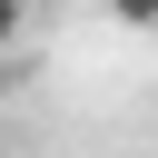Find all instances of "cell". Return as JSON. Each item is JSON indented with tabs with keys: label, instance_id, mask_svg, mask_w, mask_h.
<instances>
[{
	"label": "cell",
	"instance_id": "cell-1",
	"mask_svg": "<svg viewBox=\"0 0 158 158\" xmlns=\"http://www.w3.org/2000/svg\"><path fill=\"white\" fill-rule=\"evenodd\" d=\"M109 20L118 30H158V0H109Z\"/></svg>",
	"mask_w": 158,
	"mask_h": 158
},
{
	"label": "cell",
	"instance_id": "cell-2",
	"mask_svg": "<svg viewBox=\"0 0 158 158\" xmlns=\"http://www.w3.org/2000/svg\"><path fill=\"white\" fill-rule=\"evenodd\" d=\"M20 30H30V0H0V59L20 49Z\"/></svg>",
	"mask_w": 158,
	"mask_h": 158
}]
</instances>
